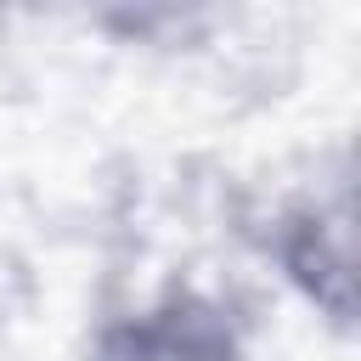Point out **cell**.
Listing matches in <instances>:
<instances>
[{
    "label": "cell",
    "mask_w": 361,
    "mask_h": 361,
    "mask_svg": "<svg viewBox=\"0 0 361 361\" xmlns=\"http://www.w3.org/2000/svg\"><path fill=\"white\" fill-rule=\"evenodd\" d=\"M90 361H248L237 316L186 282H169L130 316H113L96 333Z\"/></svg>",
    "instance_id": "6da1fadb"
},
{
    "label": "cell",
    "mask_w": 361,
    "mask_h": 361,
    "mask_svg": "<svg viewBox=\"0 0 361 361\" xmlns=\"http://www.w3.org/2000/svg\"><path fill=\"white\" fill-rule=\"evenodd\" d=\"M271 254L282 276L322 305L338 327L350 322V186L338 180L333 197H293L271 220Z\"/></svg>",
    "instance_id": "7a4b0ae2"
}]
</instances>
